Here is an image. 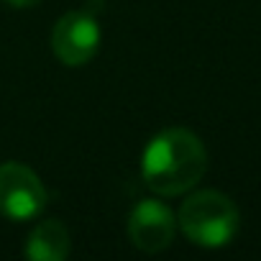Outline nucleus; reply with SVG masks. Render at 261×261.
<instances>
[{
  "mask_svg": "<svg viewBox=\"0 0 261 261\" xmlns=\"http://www.w3.org/2000/svg\"><path fill=\"white\" fill-rule=\"evenodd\" d=\"M177 233V218L162 200H141L128 215V238L144 253L167 251Z\"/></svg>",
  "mask_w": 261,
  "mask_h": 261,
  "instance_id": "5",
  "label": "nucleus"
},
{
  "mask_svg": "<svg viewBox=\"0 0 261 261\" xmlns=\"http://www.w3.org/2000/svg\"><path fill=\"white\" fill-rule=\"evenodd\" d=\"M46 187L31 167L21 162L0 164V215L8 220H31L46 207Z\"/></svg>",
  "mask_w": 261,
  "mask_h": 261,
  "instance_id": "3",
  "label": "nucleus"
},
{
  "mask_svg": "<svg viewBox=\"0 0 261 261\" xmlns=\"http://www.w3.org/2000/svg\"><path fill=\"white\" fill-rule=\"evenodd\" d=\"M102 41L97 18L90 11H69L51 29V51L67 67L87 64Z\"/></svg>",
  "mask_w": 261,
  "mask_h": 261,
  "instance_id": "4",
  "label": "nucleus"
},
{
  "mask_svg": "<svg viewBox=\"0 0 261 261\" xmlns=\"http://www.w3.org/2000/svg\"><path fill=\"white\" fill-rule=\"evenodd\" d=\"M8 6H13V8H34V6H39L41 0H6Z\"/></svg>",
  "mask_w": 261,
  "mask_h": 261,
  "instance_id": "7",
  "label": "nucleus"
},
{
  "mask_svg": "<svg viewBox=\"0 0 261 261\" xmlns=\"http://www.w3.org/2000/svg\"><path fill=\"white\" fill-rule=\"evenodd\" d=\"M69 251H72L69 230L57 218L41 220L26 241V256L31 261H64Z\"/></svg>",
  "mask_w": 261,
  "mask_h": 261,
  "instance_id": "6",
  "label": "nucleus"
},
{
  "mask_svg": "<svg viewBox=\"0 0 261 261\" xmlns=\"http://www.w3.org/2000/svg\"><path fill=\"white\" fill-rule=\"evenodd\" d=\"M207 169V149L190 128H164L146 144L141 174L151 192L177 197L190 192Z\"/></svg>",
  "mask_w": 261,
  "mask_h": 261,
  "instance_id": "1",
  "label": "nucleus"
},
{
  "mask_svg": "<svg viewBox=\"0 0 261 261\" xmlns=\"http://www.w3.org/2000/svg\"><path fill=\"white\" fill-rule=\"evenodd\" d=\"M177 225L195 246L223 248L236 238L241 228V213L225 192L200 190L182 202L177 213Z\"/></svg>",
  "mask_w": 261,
  "mask_h": 261,
  "instance_id": "2",
  "label": "nucleus"
}]
</instances>
